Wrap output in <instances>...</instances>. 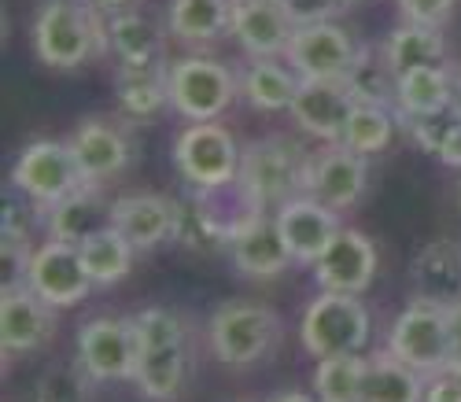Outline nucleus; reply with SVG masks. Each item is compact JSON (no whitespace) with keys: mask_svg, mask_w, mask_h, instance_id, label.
I'll return each mask as SVG.
<instances>
[{"mask_svg":"<svg viewBox=\"0 0 461 402\" xmlns=\"http://www.w3.org/2000/svg\"><path fill=\"white\" fill-rule=\"evenodd\" d=\"M233 23V0H170V30L181 41H214Z\"/></svg>","mask_w":461,"mask_h":402,"instance_id":"7c9ffc66","label":"nucleus"},{"mask_svg":"<svg viewBox=\"0 0 461 402\" xmlns=\"http://www.w3.org/2000/svg\"><path fill=\"white\" fill-rule=\"evenodd\" d=\"M355 104L358 96L351 93L348 78H299V89L288 111L299 130H306L318 141L339 144Z\"/></svg>","mask_w":461,"mask_h":402,"instance_id":"9b49d317","label":"nucleus"},{"mask_svg":"<svg viewBox=\"0 0 461 402\" xmlns=\"http://www.w3.org/2000/svg\"><path fill=\"white\" fill-rule=\"evenodd\" d=\"M52 310L30 285H5L0 292V340L8 354H26L49 343Z\"/></svg>","mask_w":461,"mask_h":402,"instance_id":"a211bd4d","label":"nucleus"},{"mask_svg":"<svg viewBox=\"0 0 461 402\" xmlns=\"http://www.w3.org/2000/svg\"><path fill=\"white\" fill-rule=\"evenodd\" d=\"M281 5L292 12L295 23H314V19H325V12H332L336 5L332 0H281Z\"/></svg>","mask_w":461,"mask_h":402,"instance_id":"58836bf2","label":"nucleus"},{"mask_svg":"<svg viewBox=\"0 0 461 402\" xmlns=\"http://www.w3.org/2000/svg\"><path fill=\"white\" fill-rule=\"evenodd\" d=\"M366 181H369V167H366V155L343 148V144H332L329 151L321 155H311L306 163V196L321 199L325 207L332 211H343V207H355L362 192H366Z\"/></svg>","mask_w":461,"mask_h":402,"instance_id":"2eb2a0df","label":"nucleus"},{"mask_svg":"<svg viewBox=\"0 0 461 402\" xmlns=\"http://www.w3.org/2000/svg\"><path fill=\"white\" fill-rule=\"evenodd\" d=\"M225 251L233 255L237 270L248 277H277L288 270V262H295L281 236L277 215H266V211H255L251 218H244L233 229V236H229Z\"/></svg>","mask_w":461,"mask_h":402,"instance_id":"dca6fc26","label":"nucleus"},{"mask_svg":"<svg viewBox=\"0 0 461 402\" xmlns=\"http://www.w3.org/2000/svg\"><path fill=\"white\" fill-rule=\"evenodd\" d=\"M410 277H413L417 299L436 306L461 303V244L450 236L425 244L410 266Z\"/></svg>","mask_w":461,"mask_h":402,"instance_id":"412c9836","label":"nucleus"},{"mask_svg":"<svg viewBox=\"0 0 461 402\" xmlns=\"http://www.w3.org/2000/svg\"><path fill=\"white\" fill-rule=\"evenodd\" d=\"M447 329H450V351H454V361L461 358V303L447 306ZM450 361V366H454Z\"/></svg>","mask_w":461,"mask_h":402,"instance_id":"a19ab883","label":"nucleus"},{"mask_svg":"<svg viewBox=\"0 0 461 402\" xmlns=\"http://www.w3.org/2000/svg\"><path fill=\"white\" fill-rule=\"evenodd\" d=\"M425 402H461V377L454 370H443V373L429 377Z\"/></svg>","mask_w":461,"mask_h":402,"instance_id":"4c0bfd02","label":"nucleus"},{"mask_svg":"<svg viewBox=\"0 0 461 402\" xmlns=\"http://www.w3.org/2000/svg\"><path fill=\"white\" fill-rule=\"evenodd\" d=\"M104 41L107 26L100 30L96 8L78 5V0H45L33 19V52L56 70L82 67Z\"/></svg>","mask_w":461,"mask_h":402,"instance_id":"f257e3e1","label":"nucleus"},{"mask_svg":"<svg viewBox=\"0 0 461 402\" xmlns=\"http://www.w3.org/2000/svg\"><path fill=\"white\" fill-rule=\"evenodd\" d=\"M107 45L114 49L122 63H151V59H163V33L159 26L151 23L140 12H111L107 19Z\"/></svg>","mask_w":461,"mask_h":402,"instance_id":"c85d7f7f","label":"nucleus"},{"mask_svg":"<svg viewBox=\"0 0 461 402\" xmlns=\"http://www.w3.org/2000/svg\"><path fill=\"white\" fill-rule=\"evenodd\" d=\"M26 285L49 306H74V303H82L93 292V277L86 270V259H82L78 244L49 240L45 248L33 251Z\"/></svg>","mask_w":461,"mask_h":402,"instance_id":"f8f14e48","label":"nucleus"},{"mask_svg":"<svg viewBox=\"0 0 461 402\" xmlns=\"http://www.w3.org/2000/svg\"><path fill=\"white\" fill-rule=\"evenodd\" d=\"M240 144L218 123H192L174 141V163L192 188H218L240 178Z\"/></svg>","mask_w":461,"mask_h":402,"instance_id":"0eeeda50","label":"nucleus"},{"mask_svg":"<svg viewBox=\"0 0 461 402\" xmlns=\"http://www.w3.org/2000/svg\"><path fill=\"white\" fill-rule=\"evenodd\" d=\"M299 89V74L288 70L277 59H251L248 70L240 74V96L255 111H288Z\"/></svg>","mask_w":461,"mask_h":402,"instance_id":"a878e982","label":"nucleus"},{"mask_svg":"<svg viewBox=\"0 0 461 402\" xmlns=\"http://www.w3.org/2000/svg\"><path fill=\"white\" fill-rule=\"evenodd\" d=\"M392 133H395V114L388 104H355L339 144L358 155H376L392 144Z\"/></svg>","mask_w":461,"mask_h":402,"instance_id":"473e14b6","label":"nucleus"},{"mask_svg":"<svg viewBox=\"0 0 461 402\" xmlns=\"http://www.w3.org/2000/svg\"><path fill=\"white\" fill-rule=\"evenodd\" d=\"M45 225L52 240H63V244H82L86 236L100 233L111 225V204H104L100 185H82L70 196L56 199L52 207H45Z\"/></svg>","mask_w":461,"mask_h":402,"instance_id":"4be33fe9","label":"nucleus"},{"mask_svg":"<svg viewBox=\"0 0 461 402\" xmlns=\"http://www.w3.org/2000/svg\"><path fill=\"white\" fill-rule=\"evenodd\" d=\"M388 351L395 358H402L420 377H436V373L450 370L454 351H450V329H447V306L413 299L395 317Z\"/></svg>","mask_w":461,"mask_h":402,"instance_id":"39448f33","label":"nucleus"},{"mask_svg":"<svg viewBox=\"0 0 461 402\" xmlns=\"http://www.w3.org/2000/svg\"><path fill=\"white\" fill-rule=\"evenodd\" d=\"M270 402H318V398L306 395V391H281V395H274Z\"/></svg>","mask_w":461,"mask_h":402,"instance_id":"c03bdc74","label":"nucleus"},{"mask_svg":"<svg viewBox=\"0 0 461 402\" xmlns=\"http://www.w3.org/2000/svg\"><path fill=\"white\" fill-rule=\"evenodd\" d=\"M314 395L318 402H362L366 398V358L362 354L318 358Z\"/></svg>","mask_w":461,"mask_h":402,"instance_id":"2f4dec72","label":"nucleus"},{"mask_svg":"<svg viewBox=\"0 0 461 402\" xmlns=\"http://www.w3.org/2000/svg\"><path fill=\"white\" fill-rule=\"evenodd\" d=\"M306 163L311 155L288 137H266L244 148L237 181L258 211H281L288 199L306 192Z\"/></svg>","mask_w":461,"mask_h":402,"instance_id":"f03ea898","label":"nucleus"},{"mask_svg":"<svg viewBox=\"0 0 461 402\" xmlns=\"http://www.w3.org/2000/svg\"><path fill=\"white\" fill-rule=\"evenodd\" d=\"M450 111L457 114V123H461V74H454V86H450Z\"/></svg>","mask_w":461,"mask_h":402,"instance_id":"37998d69","label":"nucleus"},{"mask_svg":"<svg viewBox=\"0 0 461 402\" xmlns=\"http://www.w3.org/2000/svg\"><path fill=\"white\" fill-rule=\"evenodd\" d=\"M295 19L281 0H233V37L240 49L255 59H277L288 56V45L295 37Z\"/></svg>","mask_w":461,"mask_h":402,"instance_id":"4468645a","label":"nucleus"},{"mask_svg":"<svg viewBox=\"0 0 461 402\" xmlns=\"http://www.w3.org/2000/svg\"><path fill=\"white\" fill-rule=\"evenodd\" d=\"M111 225L119 229L137 251L159 248L174 236V199L156 192H133L111 204Z\"/></svg>","mask_w":461,"mask_h":402,"instance_id":"aec40b11","label":"nucleus"},{"mask_svg":"<svg viewBox=\"0 0 461 402\" xmlns=\"http://www.w3.org/2000/svg\"><path fill=\"white\" fill-rule=\"evenodd\" d=\"M89 8H96V12H122L130 0H86Z\"/></svg>","mask_w":461,"mask_h":402,"instance_id":"79ce46f5","label":"nucleus"},{"mask_svg":"<svg viewBox=\"0 0 461 402\" xmlns=\"http://www.w3.org/2000/svg\"><path fill=\"white\" fill-rule=\"evenodd\" d=\"M78 248H82V259H86V270L93 277V285H119V280L130 273L133 251H137L114 225L86 236Z\"/></svg>","mask_w":461,"mask_h":402,"instance_id":"c756f323","label":"nucleus"},{"mask_svg":"<svg viewBox=\"0 0 461 402\" xmlns=\"http://www.w3.org/2000/svg\"><path fill=\"white\" fill-rule=\"evenodd\" d=\"M450 370H454V373H457V377H461V358H457V361H454V366H450Z\"/></svg>","mask_w":461,"mask_h":402,"instance_id":"a18cd8bd","label":"nucleus"},{"mask_svg":"<svg viewBox=\"0 0 461 402\" xmlns=\"http://www.w3.org/2000/svg\"><path fill=\"white\" fill-rule=\"evenodd\" d=\"M140 343L130 317H93L78 329V361L93 380H130Z\"/></svg>","mask_w":461,"mask_h":402,"instance_id":"9d476101","label":"nucleus"},{"mask_svg":"<svg viewBox=\"0 0 461 402\" xmlns=\"http://www.w3.org/2000/svg\"><path fill=\"white\" fill-rule=\"evenodd\" d=\"M362 402H425V380L392 351L366 358V398Z\"/></svg>","mask_w":461,"mask_h":402,"instance_id":"bb28decb","label":"nucleus"},{"mask_svg":"<svg viewBox=\"0 0 461 402\" xmlns=\"http://www.w3.org/2000/svg\"><path fill=\"white\" fill-rule=\"evenodd\" d=\"M86 178L70 155V144L59 141H33L19 151L12 167V188L30 196L33 204L52 207L56 199L70 196L74 188H82Z\"/></svg>","mask_w":461,"mask_h":402,"instance_id":"6e6552de","label":"nucleus"},{"mask_svg":"<svg viewBox=\"0 0 461 402\" xmlns=\"http://www.w3.org/2000/svg\"><path fill=\"white\" fill-rule=\"evenodd\" d=\"M281 321L270 306L258 303H225L211 317V347L229 370H248L274 351Z\"/></svg>","mask_w":461,"mask_h":402,"instance_id":"7ed1b4c3","label":"nucleus"},{"mask_svg":"<svg viewBox=\"0 0 461 402\" xmlns=\"http://www.w3.org/2000/svg\"><path fill=\"white\" fill-rule=\"evenodd\" d=\"M185 370H188V354L185 343L177 347H156V351H140L137 358V388L151 402H174L185 388Z\"/></svg>","mask_w":461,"mask_h":402,"instance_id":"cd10ccee","label":"nucleus"},{"mask_svg":"<svg viewBox=\"0 0 461 402\" xmlns=\"http://www.w3.org/2000/svg\"><path fill=\"white\" fill-rule=\"evenodd\" d=\"M240 93V78L229 74L218 59L185 56L170 63V107L188 123H214Z\"/></svg>","mask_w":461,"mask_h":402,"instance_id":"423d86ee","label":"nucleus"},{"mask_svg":"<svg viewBox=\"0 0 461 402\" xmlns=\"http://www.w3.org/2000/svg\"><path fill=\"white\" fill-rule=\"evenodd\" d=\"M277 225H281V236H285V244L292 251L295 262H318L321 251L332 244V236L343 229L336 211L325 207L321 199L314 196H295L288 199V204L277 211Z\"/></svg>","mask_w":461,"mask_h":402,"instance_id":"f3484780","label":"nucleus"},{"mask_svg":"<svg viewBox=\"0 0 461 402\" xmlns=\"http://www.w3.org/2000/svg\"><path fill=\"white\" fill-rule=\"evenodd\" d=\"M89 373L82 370V361L74 366H49L37 380V391H33V402H89Z\"/></svg>","mask_w":461,"mask_h":402,"instance_id":"f704fd0d","label":"nucleus"},{"mask_svg":"<svg viewBox=\"0 0 461 402\" xmlns=\"http://www.w3.org/2000/svg\"><path fill=\"white\" fill-rule=\"evenodd\" d=\"M450 86H454V74L447 67H420V70L399 74L395 107L402 118L443 114V111H450Z\"/></svg>","mask_w":461,"mask_h":402,"instance_id":"393cba45","label":"nucleus"},{"mask_svg":"<svg viewBox=\"0 0 461 402\" xmlns=\"http://www.w3.org/2000/svg\"><path fill=\"white\" fill-rule=\"evenodd\" d=\"M133 321V333H137V343L140 351H156V347H177L185 343V325L181 317L167 306H148L140 314L130 317Z\"/></svg>","mask_w":461,"mask_h":402,"instance_id":"c9c22d12","label":"nucleus"},{"mask_svg":"<svg viewBox=\"0 0 461 402\" xmlns=\"http://www.w3.org/2000/svg\"><path fill=\"white\" fill-rule=\"evenodd\" d=\"M436 159H439V163H447V167H461V123L450 126V133L443 137Z\"/></svg>","mask_w":461,"mask_h":402,"instance_id":"ea45409f","label":"nucleus"},{"mask_svg":"<svg viewBox=\"0 0 461 402\" xmlns=\"http://www.w3.org/2000/svg\"><path fill=\"white\" fill-rule=\"evenodd\" d=\"M406 23H425V26H443L454 12V0H395Z\"/></svg>","mask_w":461,"mask_h":402,"instance_id":"e433bc0d","label":"nucleus"},{"mask_svg":"<svg viewBox=\"0 0 461 402\" xmlns=\"http://www.w3.org/2000/svg\"><path fill=\"white\" fill-rule=\"evenodd\" d=\"M303 347L314 358L332 354H358L369 340V310L358 296L348 292H321L303 314Z\"/></svg>","mask_w":461,"mask_h":402,"instance_id":"20e7f679","label":"nucleus"},{"mask_svg":"<svg viewBox=\"0 0 461 402\" xmlns=\"http://www.w3.org/2000/svg\"><path fill=\"white\" fill-rule=\"evenodd\" d=\"M114 96L133 118L156 114L163 104H170V63H122L114 74Z\"/></svg>","mask_w":461,"mask_h":402,"instance_id":"5701e85b","label":"nucleus"},{"mask_svg":"<svg viewBox=\"0 0 461 402\" xmlns=\"http://www.w3.org/2000/svg\"><path fill=\"white\" fill-rule=\"evenodd\" d=\"M332 5H336V8H339V5H355V0H332Z\"/></svg>","mask_w":461,"mask_h":402,"instance_id":"49530a36","label":"nucleus"},{"mask_svg":"<svg viewBox=\"0 0 461 402\" xmlns=\"http://www.w3.org/2000/svg\"><path fill=\"white\" fill-rule=\"evenodd\" d=\"M67 144L89 185L114 178L130 163V137L122 126L107 123V118H86V123H78V130H74Z\"/></svg>","mask_w":461,"mask_h":402,"instance_id":"6ab92c4d","label":"nucleus"},{"mask_svg":"<svg viewBox=\"0 0 461 402\" xmlns=\"http://www.w3.org/2000/svg\"><path fill=\"white\" fill-rule=\"evenodd\" d=\"M457 204H461V188H457Z\"/></svg>","mask_w":461,"mask_h":402,"instance_id":"de8ad7c7","label":"nucleus"},{"mask_svg":"<svg viewBox=\"0 0 461 402\" xmlns=\"http://www.w3.org/2000/svg\"><path fill=\"white\" fill-rule=\"evenodd\" d=\"M373 273H376V248L358 229H339L332 244L321 251V259L314 262V280L321 292L362 296L373 285Z\"/></svg>","mask_w":461,"mask_h":402,"instance_id":"ddd939ff","label":"nucleus"},{"mask_svg":"<svg viewBox=\"0 0 461 402\" xmlns=\"http://www.w3.org/2000/svg\"><path fill=\"white\" fill-rule=\"evenodd\" d=\"M358 56H362V45L348 30L329 19H314L295 26L285 59L299 78H348Z\"/></svg>","mask_w":461,"mask_h":402,"instance_id":"1a4fd4ad","label":"nucleus"},{"mask_svg":"<svg viewBox=\"0 0 461 402\" xmlns=\"http://www.w3.org/2000/svg\"><path fill=\"white\" fill-rule=\"evenodd\" d=\"M384 63H388L395 74H410L420 67H443L447 63V41L439 26H425V23H399L388 41L380 49Z\"/></svg>","mask_w":461,"mask_h":402,"instance_id":"b1692460","label":"nucleus"},{"mask_svg":"<svg viewBox=\"0 0 461 402\" xmlns=\"http://www.w3.org/2000/svg\"><path fill=\"white\" fill-rule=\"evenodd\" d=\"M395 82H399V74L384 63V56L376 59L373 49H362L358 63L348 74V86L358 96V104H388L392 107L395 104Z\"/></svg>","mask_w":461,"mask_h":402,"instance_id":"72a5a7b5","label":"nucleus"}]
</instances>
